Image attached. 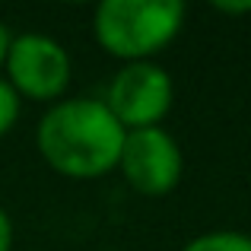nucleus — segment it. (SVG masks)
<instances>
[{
  "label": "nucleus",
  "mask_w": 251,
  "mask_h": 251,
  "mask_svg": "<svg viewBox=\"0 0 251 251\" xmlns=\"http://www.w3.org/2000/svg\"><path fill=\"white\" fill-rule=\"evenodd\" d=\"M127 130L115 121L102 99H61L42 115L35 147L45 166L64 178L89 181L118 169Z\"/></svg>",
  "instance_id": "obj_1"
},
{
  "label": "nucleus",
  "mask_w": 251,
  "mask_h": 251,
  "mask_svg": "<svg viewBox=\"0 0 251 251\" xmlns=\"http://www.w3.org/2000/svg\"><path fill=\"white\" fill-rule=\"evenodd\" d=\"M184 25L178 0H105L92 13V35L124 64L153 61Z\"/></svg>",
  "instance_id": "obj_2"
},
{
  "label": "nucleus",
  "mask_w": 251,
  "mask_h": 251,
  "mask_svg": "<svg viewBox=\"0 0 251 251\" xmlns=\"http://www.w3.org/2000/svg\"><path fill=\"white\" fill-rule=\"evenodd\" d=\"M3 80L29 102H61L74 76V61L57 38L42 32H23L10 38L3 61Z\"/></svg>",
  "instance_id": "obj_3"
},
{
  "label": "nucleus",
  "mask_w": 251,
  "mask_h": 251,
  "mask_svg": "<svg viewBox=\"0 0 251 251\" xmlns=\"http://www.w3.org/2000/svg\"><path fill=\"white\" fill-rule=\"evenodd\" d=\"M102 102L124 130L162 127V118L172 111V102H175V83L169 70L156 61L124 64L111 76Z\"/></svg>",
  "instance_id": "obj_4"
},
{
  "label": "nucleus",
  "mask_w": 251,
  "mask_h": 251,
  "mask_svg": "<svg viewBox=\"0 0 251 251\" xmlns=\"http://www.w3.org/2000/svg\"><path fill=\"white\" fill-rule=\"evenodd\" d=\"M184 156L178 140L166 127L127 130L124 150L118 159V172L124 181L143 197H162L181 181Z\"/></svg>",
  "instance_id": "obj_5"
},
{
  "label": "nucleus",
  "mask_w": 251,
  "mask_h": 251,
  "mask_svg": "<svg viewBox=\"0 0 251 251\" xmlns=\"http://www.w3.org/2000/svg\"><path fill=\"white\" fill-rule=\"evenodd\" d=\"M181 251H251V235L239 229H213L191 239Z\"/></svg>",
  "instance_id": "obj_6"
},
{
  "label": "nucleus",
  "mask_w": 251,
  "mask_h": 251,
  "mask_svg": "<svg viewBox=\"0 0 251 251\" xmlns=\"http://www.w3.org/2000/svg\"><path fill=\"white\" fill-rule=\"evenodd\" d=\"M19 111H23V99H19L16 89L0 76V137H6L13 127H16Z\"/></svg>",
  "instance_id": "obj_7"
},
{
  "label": "nucleus",
  "mask_w": 251,
  "mask_h": 251,
  "mask_svg": "<svg viewBox=\"0 0 251 251\" xmlns=\"http://www.w3.org/2000/svg\"><path fill=\"white\" fill-rule=\"evenodd\" d=\"M13 248V223L6 216V210H0V251Z\"/></svg>",
  "instance_id": "obj_8"
},
{
  "label": "nucleus",
  "mask_w": 251,
  "mask_h": 251,
  "mask_svg": "<svg viewBox=\"0 0 251 251\" xmlns=\"http://www.w3.org/2000/svg\"><path fill=\"white\" fill-rule=\"evenodd\" d=\"M216 13H226V16H242V13H251V0H245V3H213Z\"/></svg>",
  "instance_id": "obj_9"
},
{
  "label": "nucleus",
  "mask_w": 251,
  "mask_h": 251,
  "mask_svg": "<svg viewBox=\"0 0 251 251\" xmlns=\"http://www.w3.org/2000/svg\"><path fill=\"white\" fill-rule=\"evenodd\" d=\"M10 29H6L3 23H0V70H3V61H6V48H10Z\"/></svg>",
  "instance_id": "obj_10"
}]
</instances>
